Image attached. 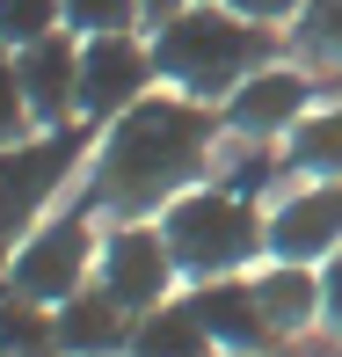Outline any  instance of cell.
I'll use <instances>...</instances> for the list:
<instances>
[{"label":"cell","mask_w":342,"mask_h":357,"mask_svg":"<svg viewBox=\"0 0 342 357\" xmlns=\"http://www.w3.org/2000/svg\"><path fill=\"white\" fill-rule=\"evenodd\" d=\"M22 139H37V109H29V95H22L15 52L0 44V146H22Z\"/></svg>","instance_id":"ffe728a7"},{"label":"cell","mask_w":342,"mask_h":357,"mask_svg":"<svg viewBox=\"0 0 342 357\" xmlns=\"http://www.w3.org/2000/svg\"><path fill=\"white\" fill-rule=\"evenodd\" d=\"M313 102H320V80L306 73L299 59H270L263 73H248V80L219 102V124H226L233 139H277V146H284Z\"/></svg>","instance_id":"ba28073f"},{"label":"cell","mask_w":342,"mask_h":357,"mask_svg":"<svg viewBox=\"0 0 342 357\" xmlns=\"http://www.w3.org/2000/svg\"><path fill=\"white\" fill-rule=\"evenodd\" d=\"M124 357H219V343L204 335L189 299H160V306H146L132 321V350Z\"/></svg>","instance_id":"5bb4252c"},{"label":"cell","mask_w":342,"mask_h":357,"mask_svg":"<svg viewBox=\"0 0 342 357\" xmlns=\"http://www.w3.org/2000/svg\"><path fill=\"white\" fill-rule=\"evenodd\" d=\"M175 248L160 234V219H117L102 234V255H95V284L124 306V314H146V306L175 299Z\"/></svg>","instance_id":"52a82bcc"},{"label":"cell","mask_w":342,"mask_h":357,"mask_svg":"<svg viewBox=\"0 0 342 357\" xmlns=\"http://www.w3.org/2000/svg\"><path fill=\"white\" fill-rule=\"evenodd\" d=\"M95 255H102L95 212L66 204V212H52L37 234L22 241V248H15V263H8V278H0V291H15V299H37V306H66L73 291L95 284Z\"/></svg>","instance_id":"5b68a950"},{"label":"cell","mask_w":342,"mask_h":357,"mask_svg":"<svg viewBox=\"0 0 342 357\" xmlns=\"http://www.w3.org/2000/svg\"><path fill=\"white\" fill-rule=\"evenodd\" d=\"M88 153H95V124H59V132H37L22 146H0V278H8L15 248H22V241L59 212V197L80 183Z\"/></svg>","instance_id":"277c9868"},{"label":"cell","mask_w":342,"mask_h":357,"mask_svg":"<svg viewBox=\"0 0 342 357\" xmlns=\"http://www.w3.org/2000/svg\"><path fill=\"white\" fill-rule=\"evenodd\" d=\"M226 8H240V15H255V22H277V29H284L306 0H226Z\"/></svg>","instance_id":"7402d4cb"},{"label":"cell","mask_w":342,"mask_h":357,"mask_svg":"<svg viewBox=\"0 0 342 357\" xmlns=\"http://www.w3.org/2000/svg\"><path fill=\"white\" fill-rule=\"evenodd\" d=\"M248 278H255L263 321H270L277 335H306V328L320 321V270H313V263H277V255H263Z\"/></svg>","instance_id":"4fadbf2b"},{"label":"cell","mask_w":342,"mask_h":357,"mask_svg":"<svg viewBox=\"0 0 342 357\" xmlns=\"http://www.w3.org/2000/svg\"><path fill=\"white\" fill-rule=\"evenodd\" d=\"M320 321H328V328H342V248L320 263Z\"/></svg>","instance_id":"44dd1931"},{"label":"cell","mask_w":342,"mask_h":357,"mask_svg":"<svg viewBox=\"0 0 342 357\" xmlns=\"http://www.w3.org/2000/svg\"><path fill=\"white\" fill-rule=\"evenodd\" d=\"M52 29H66V8H59V0H0V44H8V52L52 37Z\"/></svg>","instance_id":"d6986e66"},{"label":"cell","mask_w":342,"mask_h":357,"mask_svg":"<svg viewBox=\"0 0 342 357\" xmlns=\"http://www.w3.org/2000/svg\"><path fill=\"white\" fill-rule=\"evenodd\" d=\"M139 8H146V29H153V22H168V15H182V8H197V0H139Z\"/></svg>","instance_id":"603a6c76"},{"label":"cell","mask_w":342,"mask_h":357,"mask_svg":"<svg viewBox=\"0 0 342 357\" xmlns=\"http://www.w3.org/2000/svg\"><path fill=\"white\" fill-rule=\"evenodd\" d=\"M335 248H342V183H313V175L284 183L270 204V255L320 270Z\"/></svg>","instance_id":"9c48e42d"},{"label":"cell","mask_w":342,"mask_h":357,"mask_svg":"<svg viewBox=\"0 0 342 357\" xmlns=\"http://www.w3.org/2000/svg\"><path fill=\"white\" fill-rule=\"evenodd\" d=\"M15 66H22V95H29V109H37V132L80 124V37L73 29H52V37L22 44Z\"/></svg>","instance_id":"30bf717a"},{"label":"cell","mask_w":342,"mask_h":357,"mask_svg":"<svg viewBox=\"0 0 342 357\" xmlns=\"http://www.w3.org/2000/svg\"><path fill=\"white\" fill-rule=\"evenodd\" d=\"M52 314H59V350H66V357H124V350H132V321L139 314H124L102 284L73 291V299L52 306Z\"/></svg>","instance_id":"7c38bea8"},{"label":"cell","mask_w":342,"mask_h":357,"mask_svg":"<svg viewBox=\"0 0 342 357\" xmlns=\"http://www.w3.org/2000/svg\"><path fill=\"white\" fill-rule=\"evenodd\" d=\"M0 357H66L59 350V314L37 299L0 291Z\"/></svg>","instance_id":"e0dca14e"},{"label":"cell","mask_w":342,"mask_h":357,"mask_svg":"<svg viewBox=\"0 0 342 357\" xmlns=\"http://www.w3.org/2000/svg\"><path fill=\"white\" fill-rule=\"evenodd\" d=\"M291 175H313V183H342V102H313L299 117V132L284 139Z\"/></svg>","instance_id":"2e32d148"},{"label":"cell","mask_w":342,"mask_h":357,"mask_svg":"<svg viewBox=\"0 0 342 357\" xmlns=\"http://www.w3.org/2000/svg\"><path fill=\"white\" fill-rule=\"evenodd\" d=\"M146 44H153L160 88L189 95V102H211V109H219L248 73H263L270 59L291 52V37H284L277 22H255V15L226 8V0H197V8L153 22V29H146Z\"/></svg>","instance_id":"7a4b0ae2"},{"label":"cell","mask_w":342,"mask_h":357,"mask_svg":"<svg viewBox=\"0 0 342 357\" xmlns=\"http://www.w3.org/2000/svg\"><path fill=\"white\" fill-rule=\"evenodd\" d=\"M160 88L153 44L146 29H117V37H80V124H117L132 102Z\"/></svg>","instance_id":"8992f818"},{"label":"cell","mask_w":342,"mask_h":357,"mask_svg":"<svg viewBox=\"0 0 342 357\" xmlns=\"http://www.w3.org/2000/svg\"><path fill=\"white\" fill-rule=\"evenodd\" d=\"M219 109L189 102L175 88H153L146 102H132L117 124L95 132V153L80 168V212L95 219H160L182 190L211 183V160H219Z\"/></svg>","instance_id":"6da1fadb"},{"label":"cell","mask_w":342,"mask_h":357,"mask_svg":"<svg viewBox=\"0 0 342 357\" xmlns=\"http://www.w3.org/2000/svg\"><path fill=\"white\" fill-rule=\"evenodd\" d=\"M160 234L175 248V270L189 284L204 278H248L255 263L270 255V204L240 197L226 183H197L160 212Z\"/></svg>","instance_id":"3957f363"},{"label":"cell","mask_w":342,"mask_h":357,"mask_svg":"<svg viewBox=\"0 0 342 357\" xmlns=\"http://www.w3.org/2000/svg\"><path fill=\"white\" fill-rule=\"evenodd\" d=\"M66 8V29L73 37H117V29H146V8L139 0H59Z\"/></svg>","instance_id":"ac0fdd59"},{"label":"cell","mask_w":342,"mask_h":357,"mask_svg":"<svg viewBox=\"0 0 342 357\" xmlns=\"http://www.w3.org/2000/svg\"><path fill=\"white\" fill-rule=\"evenodd\" d=\"M189 306H197V321H204V335L226 350H270L277 343V328L263 321V299H255V278H204V284H189L182 291Z\"/></svg>","instance_id":"8fae6325"},{"label":"cell","mask_w":342,"mask_h":357,"mask_svg":"<svg viewBox=\"0 0 342 357\" xmlns=\"http://www.w3.org/2000/svg\"><path fill=\"white\" fill-rule=\"evenodd\" d=\"M291 59H299L313 80H342V0H306L284 22Z\"/></svg>","instance_id":"9a60e30c"},{"label":"cell","mask_w":342,"mask_h":357,"mask_svg":"<svg viewBox=\"0 0 342 357\" xmlns=\"http://www.w3.org/2000/svg\"><path fill=\"white\" fill-rule=\"evenodd\" d=\"M226 357H270V350H226Z\"/></svg>","instance_id":"cb8c5ba5"}]
</instances>
